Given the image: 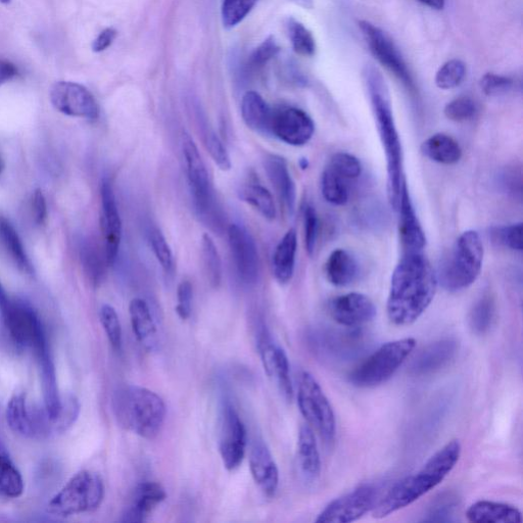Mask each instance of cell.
Returning <instances> with one entry per match:
<instances>
[{
	"mask_svg": "<svg viewBox=\"0 0 523 523\" xmlns=\"http://www.w3.org/2000/svg\"><path fill=\"white\" fill-rule=\"evenodd\" d=\"M496 315L495 300L491 295H484L475 303L469 313V326L479 336L487 334Z\"/></svg>",
	"mask_w": 523,
	"mask_h": 523,
	"instance_id": "f35d334b",
	"label": "cell"
},
{
	"mask_svg": "<svg viewBox=\"0 0 523 523\" xmlns=\"http://www.w3.org/2000/svg\"><path fill=\"white\" fill-rule=\"evenodd\" d=\"M397 212L400 214L399 234L403 254L423 252L426 244L425 234L411 202L406 182L402 188L400 205Z\"/></svg>",
	"mask_w": 523,
	"mask_h": 523,
	"instance_id": "7402d4cb",
	"label": "cell"
},
{
	"mask_svg": "<svg viewBox=\"0 0 523 523\" xmlns=\"http://www.w3.org/2000/svg\"><path fill=\"white\" fill-rule=\"evenodd\" d=\"M205 146L215 164L222 171H229L232 167L230 156L218 135L212 130L204 132Z\"/></svg>",
	"mask_w": 523,
	"mask_h": 523,
	"instance_id": "c3c4849f",
	"label": "cell"
},
{
	"mask_svg": "<svg viewBox=\"0 0 523 523\" xmlns=\"http://www.w3.org/2000/svg\"><path fill=\"white\" fill-rule=\"evenodd\" d=\"M479 108L470 98L462 97L450 102L444 110L445 116L453 122H467L477 116Z\"/></svg>",
	"mask_w": 523,
	"mask_h": 523,
	"instance_id": "bcb514c9",
	"label": "cell"
},
{
	"mask_svg": "<svg viewBox=\"0 0 523 523\" xmlns=\"http://www.w3.org/2000/svg\"><path fill=\"white\" fill-rule=\"evenodd\" d=\"M167 497L165 489L156 482L140 484L134 491L132 502L123 515V522L140 523Z\"/></svg>",
	"mask_w": 523,
	"mask_h": 523,
	"instance_id": "d4e9b609",
	"label": "cell"
},
{
	"mask_svg": "<svg viewBox=\"0 0 523 523\" xmlns=\"http://www.w3.org/2000/svg\"><path fill=\"white\" fill-rule=\"evenodd\" d=\"M258 347L266 374L273 379L283 397L292 401L294 387L287 353L273 344L266 331L262 332Z\"/></svg>",
	"mask_w": 523,
	"mask_h": 523,
	"instance_id": "ac0fdd59",
	"label": "cell"
},
{
	"mask_svg": "<svg viewBox=\"0 0 523 523\" xmlns=\"http://www.w3.org/2000/svg\"><path fill=\"white\" fill-rule=\"evenodd\" d=\"M416 347L406 338L384 344L360 363L349 375V382L361 389L382 386L389 382Z\"/></svg>",
	"mask_w": 523,
	"mask_h": 523,
	"instance_id": "52a82bcc",
	"label": "cell"
},
{
	"mask_svg": "<svg viewBox=\"0 0 523 523\" xmlns=\"http://www.w3.org/2000/svg\"><path fill=\"white\" fill-rule=\"evenodd\" d=\"M466 77V65L460 60L445 63L436 75V85L443 90L458 87Z\"/></svg>",
	"mask_w": 523,
	"mask_h": 523,
	"instance_id": "7bdbcfd3",
	"label": "cell"
},
{
	"mask_svg": "<svg viewBox=\"0 0 523 523\" xmlns=\"http://www.w3.org/2000/svg\"><path fill=\"white\" fill-rule=\"evenodd\" d=\"M264 167L284 208L293 214L297 204V186L287 161L277 155H268Z\"/></svg>",
	"mask_w": 523,
	"mask_h": 523,
	"instance_id": "cb8c5ba5",
	"label": "cell"
},
{
	"mask_svg": "<svg viewBox=\"0 0 523 523\" xmlns=\"http://www.w3.org/2000/svg\"><path fill=\"white\" fill-rule=\"evenodd\" d=\"M129 315L136 340L147 350H153L157 345L158 327L148 303L139 298L133 299Z\"/></svg>",
	"mask_w": 523,
	"mask_h": 523,
	"instance_id": "4316f807",
	"label": "cell"
},
{
	"mask_svg": "<svg viewBox=\"0 0 523 523\" xmlns=\"http://www.w3.org/2000/svg\"><path fill=\"white\" fill-rule=\"evenodd\" d=\"M24 492V480L13 461L0 454V497L16 499Z\"/></svg>",
	"mask_w": 523,
	"mask_h": 523,
	"instance_id": "8d00e7d4",
	"label": "cell"
},
{
	"mask_svg": "<svg viewBox=\"0 0 523 523\" xmlns=\"http://www.w3.org/2000/svg\"><path fill=\"white\" fill-rule=\"evenodd\" d=\"M50 100L58 112L69 117L94 121L100 116V107L93 94L76 82H56L51 88Z\"/></svg>",
	"mask_w": 523,
	"mask_h": 523,
	"instance_id": "8fae6325",
	"label": "cell"
},
{
	"mask_svg": "<svg viewBox=\"0 0 523 523\" xmlns=\"http://www.w3.org/2000/svg\"><path fill=\"white\" fill-rule=\"evenodd\" d=\"M100 319L110 344L119 351L122 347V327L116 310L110 305H104Z\"/></svg>",
	"mask_w": 523,
	"mask_h": 523,
	"instance_id": "f6af8a7d",
	"label": "cell"
},
{
	"mask_svg": "<svg viewBox=\"0 0 523 523\" xmlns=\"http://www.w3.org/2000/svg\"><path fill=\"white\" fill-rule=\"evenodd\" d=\"M483 92L488 97H499L506 94L513 87V80L496 74H486L480 82Z\"/></svg>",
	"mask_w": 523,
	"mask_h": 523,
	"instance_id": "f5cc1de1",
	"label": "cell"
},
{
	"mask_svg": "<svg viewBox=\"0 0 523 523\" xmlns=\"http://www.w3.org/2000/svg\"><path fill=\"white\" fill-rule=\"evenodd\" d=\"M194 289L192 283L185 280L179 284L177 290V306L175 308L178 317L187 320L192 315Z\"/></svg>",
	"mask_w": 523,
	"mask_h": 523,
	"instance_id": "db71d44e",
	"label": "cell"
},
{
	"mask_svg": "<svg viewBox=\"0 0 523 523\" xmlns=\"http://www.w3.org/2000/svg\"><path fill=\"white\" fill-rule=\"evenodd\" d=\"M150 242L159 264L167 274H171L174 270L173 254L161 230L152 231Z\"/></svg>",
	"mask_w": 523,
	"mask_h": 523,
	"instance_id": "681fc988",
	"label": "cell"
},
{
	"mask_svg": "<svg viewBox=\"0 0 523 523\" xmlns=\"http://www.w3.org/2000/svg\"><path fill=\"white\" fill-rule=\"evenodd\" d=\"M298 465L304 479L315 482L321 473V458L314 430L309 424L300 427L298 436Z\"/></svg>",
	"mask_w": 523,
	"mask_h": 523,
	"instance_id": "f1b7e54d",
	"label": "cell"
},
{
	"mask_svg": "<svg viewBox=\"0 0 523 523\" xmlns=\"http://www.w3.org/2000/svg\"><path fill=\"white\" fill-rule=\"evenodd\" d=\"M364 80L376 129L386 153L389 201L392 208L397 212L406 179L403 171V149L393 114L390 92L382 73L372 66L365 68Z\"/></svg>",
	"mask_w": 523,
	"mask_h": 523,
	"instance_id": "7a4b0ae2",
	"label": "cell"
},
{
	"mask_svg": "<svg viewBox=\"0 0 523 523\" xmlns=\"http://www.w3.org/2000/svg\"><path fill=\"white\" fill-rule=\"evenodd\" d=\"M34 353L40 369L43 406L46 413L56 422L62 410L63 401L59 392L57 371L49 343H43L34 350Z\"/></svg>",
	"mask_w": 523,
	"mask_h": 523,
	"instance_id": "44dd1931",
	"label": "cell"
},
{
	"mask_svg": "<svg viewBox=\"0 0 523 523\" xmlns=\"http://www.w3.org/2000/svg\"><path fill=\"white\" fill-rule=\"evenodd\" d=\"M101 226L105 242V255L109 266L115 264L122 240V221L112 183L104 180L101 187Z\"/></svg>",
	"mask_w": 523,
	"mask_h": 523,
	"instance_id": "d6986e66",
	"label": "cell"
},
{
	"mask_svg": "<svg viewBox=\"0 0 523 523\" xmlns=\"http://www.w3.org/2000/svg\"><path fill=\"white\" fill-rule=\"evenodd\" d=\"M484 254L480 234L474 230L463 232L441 262L439 283L451 293L468 289L481 274Z\"/></svg>",
	"mask_w": 523,
	"mask_h": 523,
	"instance_id": "5b68a950",
	"label": "cell"
},
{
	"mask_svg": "<svg viewBox=\"0 0 523 523\" xmlns=\"http://www.w3.org/2000/svg\"><path fill=\"white\" fill-rule=\"evenodd\" d=\"M305 246L308 254L313 256L318 239L319 220L315 208L307 205L304 211Z\"/></svg>",
	"mask_w": 523,
	"mask_h": 523,
	"instance_id": "816d5d0a",
	"label": "cell"
},
{
	"mask_svg": "<svg viewBox=\"0 0 523 523\" xmlns=\"http://www.w3.org/2000/svg\"><path fill=\"white\" fill-rule=\"evenodd\" d=\"M438 285L437 272L423 252L404 253L391 279L390 321L397 326L415 323L433 303Z\"/></svg>",
	"mask_w": 523,
	"mask_h": 523,
	"instance_id": "6da1fadb",
	"label": "cell"
},
{
	"mask_svg": "<svg viewBox=\"0 0 523 523\" xmlns=\"http://www.w3.org/2000/svg\"><path fill=\"white\" fill-rule=\"evenodd\" d=\"M227 234L237 275L246 284L256 283L260 273V258L252 235L239 224L230 225Z\"/></svg>",
	"mask_w": 523,
	"mask_h": 523,
	"instance_id": "e0dca14e",
	"label": "cell"
},
{
	"mask_svg": "<svg viewBox=\"0 0 523 523\" xmlns=\"http://www.w3.org/2000/svg\"><path fill=\"white\" fill-rule=\"evenodd\" d=\"M461 453L462 447L458 440L449 442L418 471L395 484L382 499H379L372 510L373 516L388 517L437 488L455 468Z\"/></svg>",
	"mask_w": 523,
	"mask_h": 523,
	"instance_id": "3957f363",
	"label": "cell"
},
{
	"mask_svg": "<svg viewBox=\"0 0 523 523\" xmlns=\"http://www.w3.org/2000/svg\"><path fill=\"white\" fill-rule=\"evenodd\" d=\"M250 470L261 491L273 497L279 486V470L268 446L260 439L251 447Z\"/></svg>",
	"mask_w": 523,
	"mask_h": 523,
	"instance_id": "603a6c76",
	"label": "cell"
},
{
	"mask_svg": "<svg viewBox=\"0 0 523 523\" xmlns=\"http://www.w3.org/2000/svg\"><path fill=\"white\" fill-rule=\"evenodd\" d=\"M458 352V343L445 339L427 346L415 357L411 365L412 373L426 375L439 371L447 366Z\"/></svg>",
	"mask_w": 523,
	"mask_h": 523,
	"instance_id": "484cf974",
	"label": "cell"
},
{
	"mask_svg": "<svg viewBox=\"0 0 523 523\" xmlns=\"http://www.w3.org/2000/svg\"><path fill=\"white\" fill-rule=\"evenodd\" d=\"M12 3V0H0V4H3V5H10Z\"/></svg>",
	"mask_w": 523,
	"mask_h": 523,
	"instance_id": "be15d7a7",
	"label": "cell"
},
{
	"mask_svg": "<svg viewBox=\"0 0 523 523\" xmlns=\"http://www.w3.org/2000/svg\"><path fill=\"white\" fill-rule=\"evenodd\" d=\"M273 110L256 91H248L242 100V117L245 124L259 133H271Z\"/></svg>",
	"mask_w": 523,
	"mask_h": 523,
	"instance_id": "1f68e13d",
	"label": "cell"
},
{
	"mask_svg": "<svg viewBox=\"0 0 523 523\" xmlns=\"http://www.w3.org/2000/svg\"><path fill=\"white\" fill-rule=\"evenodd\" d=\"M105 498L101 475L82 470L49 503V512L59 517L92 512L100 508Z\"/></svg>",
	"mask_w": 523,
	"mask_h": 523,
	"instance_id": "ba28073f",
	"label": "cell"
},
{
	"mask_svg": "<svg viewBox=\"0 0 523 523\" xmlns=\"http://www.w3.org/2000/svg\"><path fill=\"white\" fill-rule=\"evenodd\" d=\"M466 518L475 523H521V511L510 504L482 500L469 506Z\"/></svg>",
	"mask_w": 523,
	"mask_h": 523,
	"instance_id": "83f0119b",
	"label": "cell"
},
{
	"mask_svg": "<svg viewBox=\"0 0 523 523\" xmlns=\"http://www.w3.org/2000/svg\"><path fill=\"white\" fill-rule=\"evenodd\" d=\"M280 52V47L274 37L270 36L264 40L257 49L250 55L247 69L257 71L267 65Z\"/></svg>",
	"mask_w": 523,
	"mask_h": 523,
	"instance_id": "7dc6e473",
	"label": "cell"
},
{
	"mask_svg": "<svg viewBox=\"0 0 523 523\" xmlns=\"http://www.w3.org/2000/svg\"><path fill=\"white\" fill-rule=\"evenodd\" d=\"M301 167L302 169H306L308 167V162L306 159H302L301 161Z\"/></svg>",
	"mask_w": 523,
	"mask_h": 523,
	"instance_id": "6125c7cd",
	"label": "cell"
},
{
	"mask_svg": "<svg viewBox=\"0 0 523 523\" xmlns=\"http://www.w3.org/2000/svg\"><path fill=\"white\" fill-rule=\"evenodd\" d=\"M258 0H223L221 15L224 28L232 29L242 23Z\"/></svg>",
	"mask_w": 523,
	"mask_h": 523,
	"instance_id": "60d3db41",
	"label": "cell"
},
{
	"mask_svg": "<svg viewBox=\"0 0 523 523\" xmlns=\"http://www.w3.org/2000/svg\"><path fill=\"white\" fill-rule=\"evenodd\" d=\"M297 400L301 414L312 429L324 442H334L337 435L334 408L310 372L304 371L300 376Z\"/></svg>",
	"mask_w": 523,
	"mask_h": 523,
	"instance_id": "9c48e42d",
	"label": "cell"
},
{
	"mask_svg": "<svg viewBox=\"0 0 523 523\" xmlns=\"http://www.w3.org/2000/svg\"><path fill=\"white\" fill-rule=\"evenodd\" d=\"M182 153L198 216L207 227L215 232H222L225 221L223 212L216 200L202 155L188 133L182 136Z\"/></svg>",
	"mask_w": 523,
	"mask_h": 523,
	"instance_id": "8992f818",
	"label": "cell"
},
{
	"mask_svg": "<svg viewBox=\"0 0 523 523\" xmlns=\"http://www.w3.org/2000/svg\"><path fill=\"white\" fill-rule=\"evenodd\" d=\"M80 259L85 274L94 285L102 283L108 264L106 255L102 254L97 245L85 242L80 249Z\"/></svg>",
	"mask_w": 523,
	"mask_h": 523,
	"instance_id": "74e56055",
	"label": "cell"
},
{
	"mask_svg": "<svg viewBox=\"0 0 523 523\" xmlns=\"http://www.w3.org/2000/svg\"><path fill=\"white\" fill-rule=\"evenodd\" d=\"M0 241L15 265L24 273L32 275L33 266L23 243L13 224L5 217H0Z\"/></svg>",
	"mask_w": 523,
	"mask_h": 523,
	"instance_id": "836d02e7",
	"label": "cell"
},
{
	"mask_svg": "<svg viewBox=\"0 0 523 523\" xmlns=\"http://www.w3.org/2000/svg\"><path fill=\"white\" fill-rule=\"evenodd\" d=\"M247 431L239 414L226 405L221 417L219 452L224 467L233 471L241 466L246 456Z\"/></svg>",
	"mask_w": 523,
	"mask_h": 523,
	"instance_id": "9a60e30c",
	"label": "cell"
},
{
	"mask_svg": "<svg viewBox=\"0 0 523 523\" xmlns=\"http://www.w3.org/2000/svg\"><path fill=\"white\" fill-rule=\"evenodd\" d=\"M418 2L434 10H443L445 8L446 0H418Z\"/></svg>",
	"mask_w": 523,
	"mask_h": 523,
	"instance_id": "680465c9",
	"label": "cell"
},
{
	"mask_svg": "<svg viewBox=\"0 0 523 523\" xmlns=\"http://www.w3.org/2000/svg\"><path fill=\"white\" fill-rule=\"evenodd\" d=\"M271 133L292 147L308 144L315 133L313 119L296 107H282L273 111Z\"/></svg>",
	"mask_w": 523,
	"mask_h": 523,
	"instance_id": "2e32d148",
	"label": "cell"
},
{
	"mask_svg": "<svg viewBox=\"0 0 523 523\" xmlns=\"http://www.w3.org/2000/svg\"><path fill=\"white\" fill-rule=\"evenodd\" d=\"M327 167L348 181L355 180L362 174L361 162L348 153H338L332 156Z\"/></svg>",
	"mask_w": 523,
	"mask_h": 523,
	"instance_id": "ee69618b",
	"label": "cell"
},
{
	"mask_svg": "<svg viewBox=\"0 0 523 523\" xmlns=\"http://www.w3.org/2000/svg\"><path fill=\"white\" fill-rule=\"evenodd\" d=\"M112 408L118 424L142 439L155 440L163 430L167 409L155 392L139 386H121L113 394Z\"/></svg>",
	"mask_w": 523,
	"mask_h": 523,
	"instance_id": "277c9868",
	"label": "cell"
},
{
	"mask_svg": "<svg viewBox=\"0 0 523 523\" xmlns=\"http://www.w3.org/2000/svg\"><path fill=\"white\" fill-rule=\"evenodd\" d=\"M17 75L14 65L6 62H0V84L6 83Z\"/></svg>",
	"mask_w": 523,
	"mask_h": 523,
	"instance_id": "6f0895ef",
	"label": "cell"
},
{
	"mask_svg": "<svg viewBox=\"0 0 523 523\" xmlns=\"http://www.w3.org/2000/svg\"><path fill=\"white\" fill-rule=\"evenodd\" d=\"M329 313L340 325L359 327L371 322L377 313L373 301L366 295L350 293L329 303Z\"/></svg>",
	"mask_w": 523,
	"mask_h": 523,
	"instance_id": "ffe728a7",
	"label": "cell"
},
{
	"mask_svg": "<svg viewBox=\"0 0 523 523\" xmlns=\"http://www.w3.org/2000/svg\"><path fill=\"white\" fill-rule=\"evenodd\" d=\"M321 192L326 202L335 206H344L349 202L348 180L326 167L321 177Z\"/></svg>",
	"mask_w": 523,
	"mask_h": 523,
	"instance_id": "d590c367",
	"label": "cell"
},
{
	"mask_svg": "<svg viewBox=\"0 0 523 523\" xmlns=\"http://www.w3.org/2000/svg\"><path fill=\"white\" fill-rule=\"evenodd\" d=\"M370 52L376 60L394 74L408 89H414L410 71L389 36L378 27L367 21L359 23Z\"/></svg>",
	"mask_w": 523,
	"mask_h": 523,
	"instance_id": "5bb4252c",
	"label": "cell"
},
{
	"mask_svg": "<svg viewBox=\"0 0 523 523\" xmlns=\"http://www.w3.org/2000/svg\"><path fill=\"white\" fill-rule=\"evenodd\" d=\"M378 493L371 485H362L331 501L317 516V523H349L372 511L378 502Z\"/></svg>",
	"mask_w": 523,
	"mask_h": 523,
	"instance_id": "30bf717a",
	"label": "cell"
},
{
	"mask_svg": "<svg viewBox=\"0 0 523 523\" xmlns=\"http://www.w3.org/2000/svg\"><path fill=\"white\" fill-rule=\"evenodd\" d=\"M298 252V234L292 228L284 234L273 255V273L280 284H288L294 277Z\"/></svg>",
	"mask_w": 523,
	"mask_h": 523,
	"instance_id": "f546056e",
	"label": "cell"
},
{
	"mask_svg": "<svg viewBox=\"0 0 523 523\" xmlns=\"http://www.w3.org/2000/svg\"><path fill=\"white\" fill-rule=\"evenodd\" d=\"M117 35L118 32L114 28L103 30L98 37L93 40L91 46L92 52L100 54L107 51L117 38Z\"/></svg>",
	"mask_w": 523,
	"mask_h": 523,
	"instance_id": "9f6ffc18",
	"label": "cell"
},
{
	"mask_svg": "<svg viewBox=\"0 0 523 523\" xmlns=\"http://www.w3.org/2000/svg\"><path fill=\"white\" fill-rule=\"evenodd\" d=\"M296 2L302 4V5H308V3L310 2V0H296Z\"/></svg>",
	"mask_w": 523,
	"mask_h": 523,
	"instance_id": "e7e4bbea",
	"label": "cell"
},
{
	"mask_svg": "<svg viewBox=\"0 0 523 523\" xmlns=\"http://www.w3.org/2000/svg\"><path fill=\"white\" fill-rule=\"evenodd\" d=\"M32 215L37 225H42L47 217L46 200L41 189H36L31 200Z\"/></svg>",
	"mask_w": 523,
	"mask_h": 523,
	"instance_id": "11a10c76",
	"label": "cell"
},
{
	"mask_svg": "<svg viewBox=\"0 0 523 523\" xmlns=\"http://www.w3.org/2000/svg\"><path fill=\"white\" fill-rule=\"evenodd\" d=\"M241 199L267 220L276 218V207L269 190L259 183H250L241 190Z\"/></svg>",
	"mask_w": 523,
	"mask_h": 523,
	"instance_id": "e575fe53",
	"label": "cell"
},
{
	"mask_svg": "<svg viewBox=\"0 0 523 523\" xmlns=\"http://www.w3.org/2000/svg\"><path fill=\"white\" fill-rule=\"evenodd\" d=\"M493 235L498 244L510 250L522 252V223L497 228Z\"/></svg>",
	"mask_w": 523,
	"mask_h": 523,
	"instance_id": "f907efd6",
	"label": "cell"
},
{
	"mask_svg": "<svg viewBox=\"0 0 523 523\" xmlns=\"http://www.w3.org/2000/svg\"><path fill=\"white\" fill-rule=\"evenodd\" d=\"M287 32L294 51L302 57H313L316 53V42L313 34L301 22L294 18L287 21Z\"/></svg>",
	"mask_w": 523,
	"mask_h": 523,
	"instance_id": "ab89813d",
	"label": "cell"
},
{
	"mask_svg": "<svg viewBox=\"0 0 523 523\" xmlns=\"http://www.w3.org/2000/svg\"><path fill=\"white\" fill-rule=\"evenodd\" d=\"M327 280L335 287L344 288L358 277L359 266L354 256L346 250L338 249L330 254L325 265Z\"/></svg>",
	"mask_w": 523,
	"mask_h": 523,
	"instance_id": "4dcf8cb0",
	"label": "cell"
},
{
	"mask_svg": "<svg viewBox=\"0 0 523 523\" xmlns=\"http://www.w3.org/2000/svg\"><path fill=\"white\" fill-rule=\"evenodd\" d=\"M7 420L13 432L26 438L43 439L54 434L53 419L45 409L28 404L24 394L15 395L10 400Z\"/></svg>",
	"mask_w": 523,
	"mask_h": 523,
	"instance_id": "7c38bea8",
	"label": "cell"
},
{
	"mask_svg": "<svg viewBox=\"0 0 523 523\" xmlns=\"http://www.w3.org/2000/svg\"><path fill=\"white\" fill-rule=\"evenodd\" d=\"M5 170V161L2 156H0V176H2Z\"/></svg>",
	"mask_w": 523,
	"mask_h": 523,
	"instance_id": "94428289",
	"label": "cell"
},
{
	"mask_svg": "<svg viewBox=\"0 0 523 523\" xmlns=\"http://www.w3.org/2000/svg\"><path fill=\"white\" fill-rule=\"evenodd\" d=\"M202 257L210 283L214 287H218L222 280V261L218 249L209 234H204L203 236Z\"/></svg>",
	"mask_w": 523,
	"mask_h": 523,
	"instance_id": "b9f144b4",
	"label": "cell"
},
{
	"mask_svg": "<svg viewBox=\"0 0 523 523\" xmlns=\"http://www.w3.org/2000/svg\"><path fill=\"white\" fill-rule=\"evenodd\" d=\"M2 312L13 341L33 351L47 342L41 321L35 311L23 302L10 301Z\"/></svg>",
	"mask_w": 523,
	"mask_h": 523,
	"instance_id": "4fadbf2b",
	"label": "cell"
},
{
	"mask_svg": "<svg viewBox=\"0 0 523 523\" xmlns=\"http://www.w3.org/2000/svg\"><path fill=\"white\" fill-rule=\"evenodd\" d=\"M421 153L427 159L442 165L457 164L462 158L458 142L444 133H437L423 141Z\"/></svg>",
	"mask_w": 523,
	"mask_h": 523,
	"instance_id": "d6a6232c",
	"label": "cell"
},
{
	"mask_svg": "<svg viewBox=\"0 0 523 523\" xmlns=\"http://www.w3.org/2000/svg\"><path fill=\"white\" fill-rule=\"evenodd\" d=\"M10 300L7 296L5 289L3 288L2 283H0V311H3L9 304Z\"/></svg>",
	"mask_w": 523,
	"mask_h": 523,
	"instance_id": "91938a15",
	"label": "cell"
}]
</instances>
